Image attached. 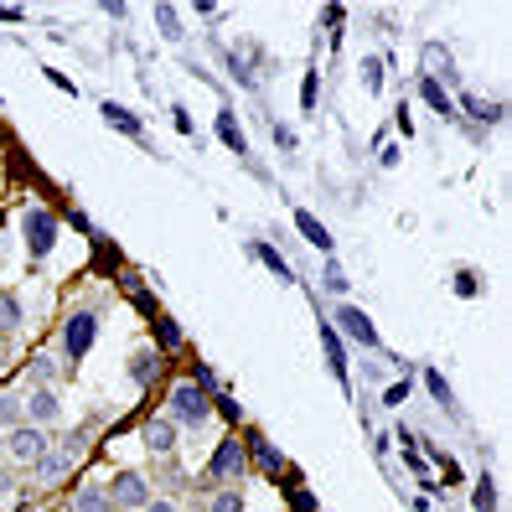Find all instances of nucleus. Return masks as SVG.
<instances>
[{"label":"nucleus","instance_id":"nucleus-1","mask_svg":"<svg viewBox=\"0 0 512 512\" xmlns=\"http://www.w3.org/2000/svg\"><path fill=\"white\" fill-rule=\"evenodd\" d=\"M249 481V450H244V435L228 430L218 445H213V456H207L202 476H192V492H218V487H244Z\"/></svg>","mask_w":512,"mask_h":512},{"label":"nucleus","instance_id":"nucleus-2","mask_svg":"<svg viewBox=\"0 0 512 512\" xmlns=\"http://www.w3.org/2000/svg\"><path fill=\"white\" fill-rule=\"evenodd\" d=\"M166 419L176 430H207V425H213V394L197 388L192 378H176L166 388Z\"/></svg>","mask_w":512,"mask_h":512},{"label":"nucleus","instance_id":"nucleus-3","mask_svg":"<svg viewBox=\"0 0 512 512\" xmlns=\"http://www.w3.org/2000/svg\"><path fill=\"white\" fill-rule=\"evenodd\" d=\"M99 342V311L94 306H73L57 326V357H63V368H78L88 352Z\"/></svg>","mask_w":512,"mask_h":512},{"label":"nucleus","instance_id":"nucleus-4","mask_svg":"<svg viewBox=\"0 0 512 512\" xmlns=\"http://www.w3.org/2000/svg\"><path fill=\"white\" fill-rule=\"evenodd\" d=\"M57 238H63V223H57L52 207L26 202V207H21V249H26V259L42 264V259L57 249Z\"/></svg>","mask_w":512,"mask_h":512},{"label":"nucleus","instance_id":"nucleus-5","mask_svg":"<svg viewBox=\"0 0 512 512\" xmlns=\"http://www.w3.org/2000/svg\"><path fill=\"white\" fill-rule=\"evenodd\" d=\"M47 450H52V430H37V425H26V419H21L16 430L0 435V461H6V466H21V471H32V466L47 456Z\"/></svg>","mask_w":512,"mask_h":512},{"label":"nucleus","instance_id":"nucleus-6","mask_svg":"<svg viewBox=\"0 0 512 512\" xmlns=\"http://www.w3.org/2000/svg\"><path fill=\"white\" fill-rule=\"evenodd\" d=\"M104 497H109V507L114 512H140L150 497V481H145V471H135V466H125V471H114L109 481H104Z\"/></svg>","mask_w":512,"mask_h":512},{"label":"nucleus","instance_id":"nucleus-7","mask_svg":"<svg viewBox=\"0 0 512 512\" xmlns=\"http://www.w3.org/2000/svg\"><path fill=\"white\" fill-rule=\"evenodd\" d=\"M21 414H26V425H37V430L63 425V394H57V388H26V394H21Z\"/></svg>","mask_w":512,"mask_h":512},{"label":"nucleus","instance_id":"nucleus-8","mask_svg":"<svg viewBox=\"0 0 512 512\" xmlns=\"http://www.w3.org/2000/svg\"><path fill=\"white\" fill-rule=\"evenodd\" d=\"M140 445H145V456H150V461L176 456V450H182V430H176L166 414H150L145 425H140Z\"/></svg>","mask_w":512,"mask_h":512},{"label":"nucleus","instance_id":"nucleus-9","mask_svg":"<svg viewBox=\"0 0 512 512\" xmlns=\"http://www.w3.org/2000/svg\"><path fill=\"white\" fill-rule=\"evenodd\" d=\"M145 481H150V492H156V497H176L182 487H192V476H187L182 456H161V461H150V466H145Z\"/></svg>","mask_w":512,"mask_h":512},{"label":"nucleus","instance_id":"nucleus-10","mask_svg":"<svg viewBox=\"0 0 512 512\" xmlns=\"http://www.w3.org/2000/svg\"><path fill=\"white\" fill-rule=\"evenodd\" d=\"M331 316H337V331H342V337L347 342H357V347H378V326H373V316L363 311V306H337V311H331Z\"/></svg>","mask_w":512,"mask_h":512},{"label":"nucleus","instance_id":"nucleus-11","mask_svg":"<svg viewBox=\"0 0 512 512\" xmlns=\"http://www.w3.org/2000/svg\"><path fill=\"white\" fill-rule=\"evenodd\" d=\"M63 357H57V347L37 352V357H26V368H21V383L26 388H57V378H63Z\"/></svg>","mask_w":512,"mask_h":512},{"label":"nucleus","instance_id":"nucleus-12","mask_svg":"<svg viewBox=\"0 0 512 512\" xmlns=\"http://www.w3.org/2000/svg\"><path fill=\"white\" fill-rule=\"evenodd\" d=\"M161 363H166V357H161L156 347H135V352H130V363H125V373H130V383H135V388H156Z\"/></svg>","mask_w":512,"mask_h":512},{"label":"nucleus","instance_id":"nucleus-13","mask_svg":"<svg viewBox=\"0 0 512 512\" xmlns=\"http://www.w3.org/2000/svg\"><path fill=\"white\" fill-rule=\"evenodd\" d=\"M244 450H249V466H259L264 476H275V481H280V471H285V456H280V450L269 445L259 430H254V435H244Z\"/></svg>","mask_w":512,"mask_h":512},{"label":"nucleus","instance_id":"nucleus-14","mask_svg":"<svg viewBox=\"0 0 512 512\" xmlns=\"http://www.w3.org/2000/svg\"><path fill=\"white\" fill-rule=\"evenodd\" d=\"M21 326H26V300H21V290H0V342L21 337Z\"/></svg>","mask_w":512,"mask_h":512},{"label":"nucleus","instance_id":"nucleus-15","mask_svg":"<svg viewBox=\"0 0 512 512\" xmlns=\"http://www.w3.org/2000/svg\"><path fill=\"white\" fill-rule=\"evenodd\" d=\"M425 63H430L425 78H435L440 88H445V83H450V88H461V73H456V57H450V47L430 42V47H425Z\"/></svg>","mask_w":512,"mask_h":512},{"label":"nucleus","instance_id":"nucleus-16","mask_svg":"<svg viewBox=\"0 0 512 512\" xmlns=\"http://www.w3.org/2000/svg\"><path fill=\"white\" fill-rule=\"evenodd\" d=\"M150 326H156V352H161V357H171V352H182V347H187V331L176 326L166 311L150 306Z\"/></svg>","mask_w":512,"mask_h":512},{"label":"nucleus","instance_id":"nucleus-17","mask_svg":"<svg viewBox=\"0 0 512 512\" xmlns=\"http://www.w3.org/2000/svg\"><path fill=\"white\" fill-rule=\"evenodd\" d=\"M63 512H114L109 497H104V481H83V487H73V497L63 502Z\"/></svg>","mask_w":512,"mask_h":512},{"label":"nucleus","instance_id":"nucleus-18","mask_svg":"<svg viewBox=\"0 0 512 512\" xmlns=\"http://www.w3.org/2000/svg\"><path fill=\"white\" fill-rule=\"evenodd\" d=\"M78 466L68 461V456H57V450H47V456L32 466V481H37V487H57V481H68Z\"/></svg>","mask_w":512,"mask_h":512},{"label":"nucleus","instance_id":"nucleus-19","mask_svg":"<svg viewBox=\"0 0 512 512\" xmlns=\"http://www.w3.org/2000/svg\"><path fill=\"white\" fill-rule=\"evenodd\" d=\"M456 114H466L471 125H502V104L497 99H481V94H461V109Z\"/></svg>","mask_w":512,"mask_h":512},{"label":"nucleus","instance_id":"nucleus-20","mask_svg":"<svg viewBox=\"0 0 512 512\" xmlns=\"http://www.w3.org/2000/svg\"><path fill=\"white\" fill-rule=\"evenodd\" d=\"M295 228H300V238H306L311 249H321V254H331V249H337V244H331V228H326L316 213H306V207L295 213Z\"/></svg>","mask_w":512,"mask_h":512},{"label":"nucleus","instance_id":"nucleus-21","mask_svg":"<svg viewBox=\"0 0 512 512\" xmlns=\"http://www.w3.org/2000/svg\"><path fill=\"white\" fill-rule=\"evenodd\" d=\"M52 450L57 456H68L73 466L88 456V450H94V430H68V435H52Z\"/></svg>","mask_w":512,"mask_h":512},{"label":"nucleus","instance_id":"nucleus-22","mask_svg":"<svg viewBox=\"0 0 512 512\" xmlns=\"http://www.w3.org/2000/svg\"><path fill=\"white\" fill-rule=\"evenodd\" d=\"M99 114H104V125H114L119 135H130V140H140V130H145L140 119H135L125 104H114V99H109V104H99Z\"/></svg>","mask_w":512,"mask_h":512},{"label":"nucleus","instance_id":"nucleus-23","mask_svg":"<svg viewBox=\"0 0 512 512\" xmlns=\"http://www.w3.org/2000/svg\"><path fill=\"white\" fill-rule=\"evenodd\" d=\"M21 394H26V388L16 383V388H0V435H6V430H16L21 425Z\"/></svg>","mask_w":512,"mask_h":512},{"label":"nucleus","instance_id":"nucleus-24","mask_svg":"<svg viewBox=\"0 0 512 512\" xmlns=\"http://www.w3.org/2000/svg\"><path fill=\"white\" fill-rule=\"evenodd\" d=\"M419 99H425V104H430L440 119H456V99H450V94H445V88H440L435 78H419Z\"/></svg>","mask_w":512,"mask_h":512},{"label":"nucleus","instance_id":"nucleus-25","mask_svg":"<svg viewBox=\"0 0 512 512\" xmlns=\"http://www.w3.org/2000/svg\"><path fill=\"white\" fill-rule=\"evenodd\" d=\"M218 135H223V145H228V150H238V156L249 150V135H244V125L233 119V109H218Z\"/></svg>","mask_w":512,"mask_h":512},{"label":"nucleus","instance_id":"nucleus-26","mask_svg":"<svg viewBox=\"0 0 512 512\" xmlns=\"http://www.w3.org/2000/svg\"><path fill=\"white\" fill-rule=\"evenodd\" d=\"M202 512H244V487H218V492H207Z\"/></svg>","mask_w":512,"mask_h":512},{"label":"nucleus","instance_id":"nucleus-27","mask_svg":"<svg viewBox=\"0 0 512 512\" xmlns=\"http://www.w3.org/2000/svg\"><path fill=\"white\" fill-rule=\"evenodd\" d=\"M249 254H254V259H264L269 269H275V280H280V285H290V280H295V269H290V259H285V254H275V249H269V244H249Z\"/></svg>","mask_w":512,"mask_h":512},{"label":"nucleus","instance_id":"nucleus-28","mask_svg":"<svg viewBox=\"0 0 512 512\" xmlns=\"http://www.w3.org/2000/svg\"><path fill=\"white\" fill-rule=\"evenodd\" d=\"M156 26H161L166 42H182L187 37V26H182V16H176V6H156Z\"/></svg>","mask_w":512,"mask_h":512},{"label":"nucleus","instance_id":"nucleus-29","mask_svg":"<svg viewBox=\"0 0 512 512\" xmlns=\"http://www.w3.org/2000/svg\"><path fill=\"white\" fill-rule=\"evenodd\" d=\"M321 342H326V357H331V373L347 378V357H342V337L331 326H321Z\"/></svg>","mask_w":512,"mask_h":512},{"label":"nucleus","instance_id":"nucleus-30","mask_svg":"<svg viewBox=\"0 0 512 512\" xmlns=\"http://www.w3.org/2000/svg\"><path fill=\"white\" fill-rule=\"evenodd\" d=\"M363 88H368V94L383 88V57H363Z\"/></svg>","mask_w":512,"mask_h":512},{"label":"nucleus","instance_id":"nucleus-31","mask_svg":"<svg viewBox=\"0 0 512 512\" xmlns=\"http://www.w3.org/2000/svg\"><path fill=\"white\" fill-rule=\"evenodd\" d=\"M476 512H497V481L492 476H481V487H476Z\"/></svg>","mask_w":512,"mask_h":512},{"label":"nucleus","instance_id":"nucleus-32","mask_svg":"<svg viewBox=\"0 0 512 512\" xmlns=\"http://www.w3.org/2000/svg\"><path fill=\"white\" fill-rule=\"evenodd\" d=\"M326 290H331V295H347V269H342L337 259H326Z\"/></svg>","mask_w":512,"mask_h":512},{"label":"nucleus","instance_id":"nucleus-33","mask_svg":"<svg viewBox=\"0 0 512 512\" xmlns=\"http://www.w3.org/2000/svg\"><path fill=\"white\" fill-rule=\"evenodd\" d=\"M404 399H409V378H399V383H388V388H383V404H388V409H399Z\"/></svg>","mask_w":512,"mask_h":512},{"label":"nucleus","instance_id":"nucleus-34","mask_svg":"<svg viewBox=\"0 0 512 512\" xmlns=\"http://www.w3.org/2000/svg\"><path fill=\"white\" fill-rule=\"evenodd\" d=\"M140 512H187V507H182V497H150Z\"/></svg>","mask_w":512,"mask_h":512},{"label":"nucleus","instance_id":"nucleus-35","mask_svg":"<svg viewBox=\"0 0 512 512\" xmlns=\"http://www.w3.org/2000/svg\"><path fill=\"white\" fill-rule=\"evenodd\" d=\"M476 269H456V295H476Z\"/></svg>","mask_w":512,"mask_h":512},{"label":"nucleus","instance_id":"nucleus-36","mask_svg":"<svg viewBox=\"0 0 512 512\" xmlns=\"http://www.w3.org/2000/svg\"><path fill=\"white\" fill-rule=\"evenodd\" d=\"M425 383H430V394H435L440 404H450V383H445L440 373H425Z\"/></svg>","mask_w":512,"mask_h":512},{"label":"nucleus","instance_id":"nucleus-37","mask_svg":"<svg viewBox=\"0 0 512 512\" xmlns=\"http://www.w3.org/2000/svg\"><path fill=\"white\" fill-rule=\"evenodd\" d=\"M300 104L316 109V73H306V88H300Z\"/></svg>","mask_w":512,"mask_h":512},{"label":"nucleus","instance_id":"nucleus-38","mask_svg":"<svg viewBox=\"0 0 512 512\" xmlns=\"http://www.w3.org/2000/svg\"><path fill=\"white\" fill-rule=\"evenodd\" d=\"M275 145H285V150H295V130H290V125H275Z\"/></svg>","mask_w":512,"mask_h":512},{"label":"nucleus","instance_id":"nucleus-39","mask_svg":"<svg viewBox=\"0 0 512 512\" xmlns=\"http://www.w3.org/2000/svg\"><path fill=\"white\" fill-rule=\"evenodd\" d=\"M11 487H16V476H11V471H6V466H0V497H6V492H11Z\"/></svg>","mask_w":512,"mask_h":512},{"label":"nucleus","instance_id":"nucleus-40","mask_svg":"<svg viewBox=\"0 0 512 512\" xmlns=\"http://www.w3.org/2000/svg\"><path fill=\"white\" fill-rule=\"evenodd\" d=\"M0 21H26V11H16V6H0Z\"/></svg>","mask_w":512,"mask_h":512}]
</instances>
